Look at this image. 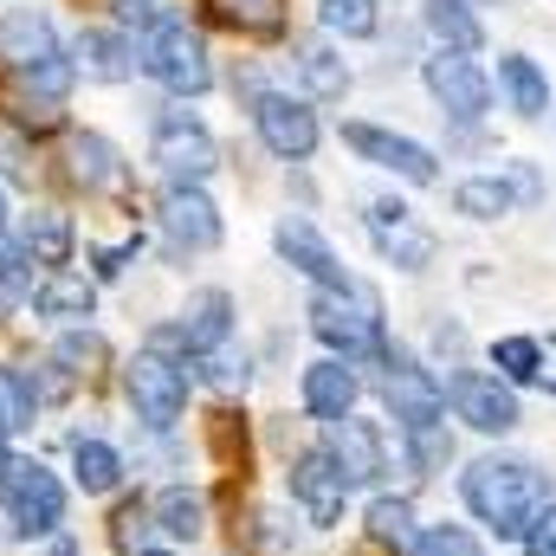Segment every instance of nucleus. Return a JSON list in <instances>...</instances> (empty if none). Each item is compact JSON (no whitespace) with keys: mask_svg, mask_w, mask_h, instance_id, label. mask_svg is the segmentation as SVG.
Listing matches in <instances>:
<instances>
[{"mask_svg":"<svg viewBox=\"0 0 556 556\" xmlns=\"http://www.w3.org/2000/svg\"><path fill=\"white\" fill-rule=\"evenodd\" d=\"M7 459H13V433L0 427V466H7Z\"/></svg>","mask_w":556,"mask_h":556,"instance_id":"a18cd8bd","label":"nucleus"},{"mask_svg":"<svg viewBox=\"0 0 556 556\" xmlns=\"http://www.w3.org/2000/svg\"><path fill=\"white\" fill-rule=\"evenodd\" d=\"M72 479H78L85 498H104V492L124 485V453L98 433H72Z\"/></svg>","mask_w":556,"mask_h":556,"instance_id":"cd10ccee","label":"nucleus"},{"mask_svg":"<svg viewBox=\"0 0 556 556\" xmlns=\"http://www.w3.org/2000/svg\"><path fill=\"white\" fill-rule=\"evenodd\" d=\"M317 343L343 363H382L389 356V311H382V291L369 278H343V285H317L311 304H304Z\"/></svg>","mask_w":556,"mask_h":556,"instance_id":"7ed1b4c3","label":"nucleus"},{"mask_svg":"<svg viewBox=\"0 0 556 556\" xmlns=\"http://www.w3.org/2000/svg\"><path fill=\"white\" fill-rule=\"evenodd\" d=\"M65 162H72V181L85 194H130V162L104 130H72L65 137Z\"/></svg>","mask_w":556,"mask_h":556,"instance_id":"6ab92c4d","label":"nucleus"},{"mask_svg":"<svg viewBox=\"0 0 556 556\" xmlns=\"http://www.w3.org/2000/svg\"><path fill=\"white\" fill-rule=\"evenodd\" d=\"M33 291H39V266H33V253H26L13 233H0V317L33 311Z\"/></svg>","mask_w":556,"mask_h":556,"instance_id":"7c9ffc66","label":"nucleus"},{"mask_svg":"<svg viewBox=\"0 0 556 556\" xmlns=\"http://www.w3.org/2000/svg\"><path fill=\"white\" fill-rule=\"evenodd\" d=\"M188 382H194L188 356H168V350H149V343L124 363V402L149 433H175V420L188 415Z\"/></svg>","mask_w":556,"mask_h":556,"instance_id":"39448f33","label":"nucleus"},{"mask_svg":"<svg viewBox=\"0 0 556 556\" xmlns=\"http://www.w3.org/2000/svg\"><path fill=\"white\" fill-rule=\"evenodd\" d=\"M356 402H363V376H356V363H343V356H317V363H304V376H298V408L311 420H343L356 415Z\"/></svg>","mask_w":556,"mask_h":556,"instance_id":"f3484780","label":"nucleus"},{"mask_svg":"<svg viewBox=\"0 0 556 556\" xmlns=\"http://www.w3.org/2000/svg\"><path fill=\"white\" fill-rule=\"evenodd\" d=\"M13 240L33 253L39 273H52V266H72V253H78V220H72L65 207H26Z\"/></svg>","mask_w":556,"mask_h":556,"instance_id":"5701e85b","label":"nucleus"},{"mask_svg":"<svg viewBox=\"0 0 556 556\" xmlns=\"http://www.w3.org/2000/svg\"><path fill=\"white\" fill-rule=\"evenodd\" d=\"M363 531H369V544H376V551L408 556L420 544L415 498H402V492H376V498H369V511H363Z\"/></svg>","mask_w":556,"mask_h":556,"instance_id":"bb28decb","label":"nucleus"},{"mask_svg":"<svg viewBox=\"0 0 556 556\" xmlns=\"http://www.w3.org/2000/svg\"><path fill=\"white\" fill-rule=\"evenodd\" d=\"M453 207L466 214V220H505L511 207H518V194H511V181L505 175H466L459 188H453Z\"/></svg>","mask_w":556,"mask_h":556,"instance_id":"2f4dec72","label":"nucleus"},{"mask_svg":"<svg viewBox=\"0 0 556 556\" xmlns=\"http://www.w3.org/2000/svg\"><path fill=\"white\" fill-rule=\"evenodd\" d=\"M317 26L337 39H376L382 13H376V0H317Z\"/></svg>","mask_w":556,"mask_h":556,"instance_id":"c9c22d12","label":"nucleus"},{"mask_svg":"<svg viewBox=\"0 0 556 556\" xmlns=\"http://www.w3.org/2000/svg\"><path fill=\"white\" fill-rule=\"evenodd\" d=\"M363 227H369L376 253H382L395 273H427V266L440 260V240L420 227L415 207L395 201V194H369V201H363Z\"/></svg>","mask_w":556,"mask_h":556,"instance_id":"f8f14e48","label":"nucleus"},{"mask_svg":"<svg viewBox=\"0 0 556 556\" xmlns=\"http://www.w3.org/2000/svg\"><path fill=\"white\" fill-rule=\"evenodd\" d=\"M317 446L337 459V472H343L350 485H382V479H389V433H382V420L343 415V420L324 427Z\"/></svg>","mask_w":556,"mask_h":556,"instance_id":"2eb2a0df","label":"nucleus"},{"mask_svg":"<svg viewBox=\"0 0 556 556\" xmlns=\"http://www.w3.org/2000/svg\"><path fill=\"white\" fill-rule=\"evenodd\" d=\"M337 137L350 142L369 168H382V175H395V181H408V188H433L440 181V155L427 149V142L402 137V130H382V124H363V117H350Z\"/></svg>","mask_w":556,"mask_h":556,"instance_id":"4468645a","label":"nucleus"},{"mask_svg":"<svg viewBox=\"0 0 556 556\" xmlns=\"http://www.w3.org/2000/svg\"><path fill=\"white\" fill-rule=\"evenodd\" d=\"M459 498L498 544H518L531 531V518L556 498V479L525 453H479L459 472Z\"/></svg>","mask_w":556,"mask_h":556,"instance_id":"f257e3e1","label":"nucleus"},{"mask_svg":"<svg viewBox=\"0 0 556 556\" xmlns=\"http://www.w3.org/2000/svg\"><path fill=\"white\" fill-rule=\"evenodd\" d=\"M420 26L440 39V52H479L485 46V20L472 13V0H420Z\"/></svg>","mask_w":556,"mask_h":556,"instance_id":"c85d7f7f","label":"nucleus"},{"mask_svg":"<svg viewBox=\"0 0 556 556\" xmlns=\"http://www.w3.org/2000/svg\"><path fill=\"white\" fill-rule=\"evenodd\" d=\"M137 556H175V551H149V544H142V551Z\"/></svg>","mask_w":556,"mask_h":556,"instance_id":"de8ad7c7","label":"nucleus"},{"mask_svg":"<svg viewBox=\"0 0 556 556\" xmlns=\"http://www.w3.org/2000/svg\"><path fill=\"white\" fill-rule=\"evenodd\" d=\"M149 525H155L168 544H201V531H207V498H201L194 485H162V492L149 498Z\"/></svg>","mask_w":556,"mask_h":556,"instance_id":"a878e982","label":"nucleus"},{"mask_svg":"<svg viewBox=\"0 0 556 556\" xmlns=\"http://www.w3.org/2000/svg\"><path fill=\"white\" fill-rule=\"evenodd\" d=\"M247 117H253V137L266 142V155L278 162H311L317 155V142H324V124H317V111L304 104V98H291V91H260L253 104H247Z\"/></svg>","mask_w":556,"mask_h":556,"instance_id":"9b49d317","label":"nucleus"},{"mask_svg":"<svg viewBox=\"0 0 556 556\" xmlns=\"http://www.w3.org/2000/svg\"><path fill=\"white\" fill-rule=\"evenodd\" d=\"M420 78H427V91H433V104L453 130H479L492 117V78L472 52H427Z\"/></svg>","mask_w":556,"mask_h":556,"instance_id":"0eeeda50","label":"nucleus"},{"mask_svg":"<svg viewBox=\"0 0 556 556\" xmlns=\"http://www.w3.org/2000/svg\"><path fill=\"white\" fill-rule=\"evenodd\" d=\"M285 492H291V505H298V518H304L311 531H337L356 485L337 472V459H330L324 446H304V453L285 459Z\"/></svg>","mask_w":556,"mask_h":556,"instance_id":"6e6552de","label":"nucleus"},{"mask_svg":"<svg viewBox=\"0 0 556 556\" xmlns=\"http://www.w3.org/2000/svg\"><path fill=\"white\" fill-rule=\"evenodd\" d=\"M46 556H85V544L72 531H59V538H46Z\"/></svg>","mask_w":556,"mask_h":556,"instance_id":"c03bdc74","label":"nucleus"},{"mask_svg":"<svg viewBox=\"0 0 556 556\" xmlns=\"http://www.w3.org/2000/svg\"><path fill=\"white\" fill-rule=\"evenodd\" d=\"M446 382V408L466 420L472 433H511L518 420H525V402H518V389L511 382H498L492 369H453V376H440Z\"/></svg>","mask_w":556,"mask_h":556,"instance_id":"ddd939ff","label":"nucleus"},{"mask_svg":"<svg viewBox=\"0 0 556 556\" xmlns=\"http://www.w3.org/2000/svg\"><path fill=\"white\" fill-rule=\"evenodd\" d=\"M0 511L13 525V538H59L65 531V479L26 453H13L0 466Z\"/></svg>","mask_w":556,"mask_h":556,"instance_id":"423d86ee","label":"nucleus"},{"mask_svg":"<svg viewBox=\"0 0 556 556\" xmlns=\"http://www.w3.org/2000/svg\"><path fill=\"white\" fill-rule=\"evenodd\" d=\"M33 311H39L46 324H91V317H98V278L72 273V266H52V273H39Z\"/></svg>","mask_w":556,"mask_h":556,"instance_id":"b1692460","label":"nucleus"},{"mask_svg":"<svg viewBox=\"0 0 556 556\" xmlns=\"http://www.w3.org/2000/svg\"><path fill=\"white\" fill-rule=\"evenodd\" d=\"M376 369H382V408L395 415L402 433H408V427H433V420H446V382L420 363L415 350L389 343V356H382Z\"/></svg>","mask_w":556,"mask_h":556,"instance_id":"1a4fd4ad","label":"nucleus"},{"mask_svg":"<svg viewBox=\"0 0 556 556\" xmlns=\"http://www.w3.org/2000/svg\"><path fill=\"white\" fill-rule=\"evenodd\" d=\"M0 181H33V142L20 130H0Z\"/></svg>","mask_w":556,"mask_h":556,"instance_id":"a19ab883","label":"nucleus"},{"mask_svg":"<svg viewBox=\"0 0 556 556\" xmlns=\"http://www.w3.org/2000/svg\"><path fill=\"white\" fill-rule=\"evenodd\" d=\"M130 52H137V72L149 85H162L175 104L181 98H201V91H214V46H207V33L201 26H188V13L181 7H168V0H155V13L142 20L137 33H130Z\"/></svg>","mask_w":556,"mask_h":556,"instance_id":"f03ea898","label":"nucleus"},{"mask_svg":"<svg viewBox=\"0 0 556 556\" xmlns=\"http://www.w3.org/2000/svg\"><path fill=\"white\" fill-rule=\"evenodd\" d=\"M273 247H278V260H285L291 273H304L311 285H343V278H350V266L337 260V247L317 233V220H311V214H278Z\"/></svg>","mask_w":556,"mask_h":556,"instance_id":"a211bd4d","label":"nucleus"},{"mask_svg":"<svg viewBox=\"0 0 556 556\" xmlns=\"http://www.w3.org/2000/svg\"><path fill=\"white\" fill-rule=\"evenodd\" d=\"M227 33H240V39H285V26H291V7L285 0H201Z\"/></svg>","mask_w":556,"mask_h":556,"instance_id":"c756f323","label":"nucleus"},{"mask_svg":"<svg viewBox=\"0 0 556 556\" xmlns=\"http://www.w3.org/2000/svg\"><path fill=\"white\" fill-rule=\"evenodd\" d=\"M72 85H78V65H72V52H52V59H39V65H26V72H20V98H33V104H52V111H65Z\"/></svg>","mask_w":556,"mask_h":556,"instance_id":"72a5a7b5","label":"nucleus"},{"mask_svg":"<svg viewBox=\"0 0 556 556\" xmlns=\"http://www.w3.org/2000/svg\"><path fill=\"white\" fill-rule=\"evenodd\" d=\"M111 356V343H104V330H91V324H65L59 337H52V363L72 376V382H85V376H98V363Z\"/></svg>","mask_w":556,"mask_h":556,"instance_id":"473e14b6","label":"nucleus"},{"mask_svg":"<svg viewBox=\"0 0 556 556\" xmlns=\"http://www.w3.org/2000/svg\"><path fill=\"white\" fill-rule=\"evenodd\" d=\"M155 227H162V253L168 260H194V253H214L227 240V220H220L207 188H162Z\"/></svg>","mask_w":556,"mask_h":556,"instance_id":"9d476101","label":"nucleus"},{"mask_svg":"<svg viewBox=\"0 0 556 556\" xmlns=\"http://www.w3.org/2000/svg\"><path fill=\"white\" fill-rule=\"evenodd\" d=\"M142 253V233H130V240H117V247H104V253H91L98 266H91V278H124L130 266H137Z\"/></svg>","mask_w":556,"mask_h":556,"instance_id":"79ce46f5","label":"nucleus"},{"mask_svg":"<svg viewBox=\"0 0 556 556\" xmlns=\"http://www.w3.org/2000/svg\"><path fill=\"white\" fill-rule=\"evenodd\" d=\"M149 162H155L162 188H201V181L220 168V142H214V130H207L188 104L168 98V104L149 117Z\"/></svg>","mask_w":556,"mask_h":556,"instance_id":"20e7f679","label":"nucleus"},{"mask_svg":"<svg viewBox=\"0 0 556 556\" xmlns=\"http://www.w3.org/2000/svg\"><path fill=\"white\" fill-rule=\"evenodd\" d=\"M72 65H78V78H91V85H130V78H137L130 33H124V26H85V33L72 39Z\"/></svg>","mask_w":556,"mask_h":556,"instance_id":"aec40b11","label":"nucleus"},{"mask_svg":"<svg viewBox=\"0 0 556 556\" xmlns=\"http://www.w3.org/2000/svg\"><path fill=\"white\" fill-rule=\"evenodd\" d=\"M492 376L511 382V389L538 382V376H544V343H538V337H498V343H492Z\"/></svg>","mask_w":556,"mask_h":556,"instance_id":"f704fd0d","label":"nucleus"},{"mask_svg":"<svg viewBox=\"0 0 556 556\" xmlns=\"http://www.w3.org/2000/svg\"><path fill=\"white\" fill-rule=\"evenodd\" d=\"M7 220H13V207H7V188H0V233H7Z\"/></svg>","mask_w":556,"mask_h":556,"instance_id":"49530a36","label":"nucleus"},{"mask_svg":"<svg viewBox=\"0 0 556 556\" xmlns=\"http://www.w3.org/2000/svg\"><path fill=\"white\" fill-rule=\"evenodd\" d=\"M498 91H505V104H511L525 124L551 117V72H544L538 59H525V52H498Z\"/></svg>","mask_w":556,"mask_h":556,"instance_id":"393cba45","label":"nucleus"},{"mask_svg":"<svg viewBox=\"0 0 556 556\" xmlns=\"http://www.w3.org/2000/svg\"><path fill=\"white\" fill-rule=\"evenodd\" d=\"M52 52H65V46H59V20H52L46 7H7V13H0V59H7L13 72L39 65V59H52Z\"/></svg>","mask_w":556,"mask_h":556,"instance_id":"4be33fe9","label":"nucleus"},{"mask_svg":"<svg viewBox=\"0 0 556 556\" xmlns=\"http://www.w3.org/2000/svg\"><path fill=\"white\" fill-rule=\"evenodd\" d=\"M233 324H240V304H233V291H227V285H201V291H188V304L175 311L181 356H188V363H201V356L227 350V343H233Z\"/></svg>","mask_w":556,"mask_h":556,"instance_id":"dca6fc26","label":"nucleus"},{"mask_svg":"<svg viewBox=\"0 0 556 556\" xmlns=\"http://www.w3.org/2000/svg\"><path fill=\"white\" fill-rule=\"evenodd\" d=\"M518 544H525V556H556V498L531 518V531H525Z\"/></svg>","mask_w":556,"mask_h":556,"instance_id":"37998d69","label":"nucleus"},{"mask_svg":"<svg viewBox=\"0 0 556 556\" xmlns=\"http://www.w3.org/2000/svg\"><path fill=\"white\" fill-rule=\"evenodd\" d=\"M291 78H298L304 104H343L350 98V65L330 39H298L291 46Z\"/></svg>","mask_w":556,"mask_h":556,"instance_id":"412c9836","label":"nucleus"},{"mask_svg":"<svg viewBox=\"0 0 556 556\" xmlns=\"http://www.w3.org/2000/svg\"><path fill=\"white\" fill-rule=\"evenodd\" d=\"M33 420H39V395H33V382H26V369L0 363V427H7V433H26Z\"/></svg>","mask_w":556,"mask_h":556,"instance_id":"4c0bfd02","label":"nucleus"},{"mask_svg":"<svg viewBox=\"0 0 556 556\" xmlns=\"http://www.w3.org/2000/svg\"><path fill=\"white\" fill-rule=\"evenodd\" d=\"M402 446H408V466H415L420 479H440V472L453 466V433H446V420H433V427H408Z\"/></svg>","mask_w":556,"mask_h":556,"instance_id":"e433bc0d","label":"nucleus"},{"mask_svg":"<svg viewBox=\"0 0 556 556\" xmlns=\"http://www.w3.org/2000/svg\"><path fill=\"white\" fill-rule=\"evenodd\" d=\"M201 369H207V382H214L220 395H233V389L247 395V382H253V356H247V350H233V343H227V350H214V356H201Z\"/></svg>","mask_w":556,"mask_h":556,"instance_id":"58836bf2","label":"nucleus"},{"mask_svg":"<svg viewBox=\"0 0 556 556\" xmlns=\"http://www.w3.org/2000/svg\"><path fill=\"white\" fill-rule=\"evenodd\" d=\"M415 556H485V544H479L466 525H427L420 544H415Z\"/></svg>","mask_w":556,"mask_h":556,"instance_id":"ea45409f","label":"nucleus"}]
</instances>
